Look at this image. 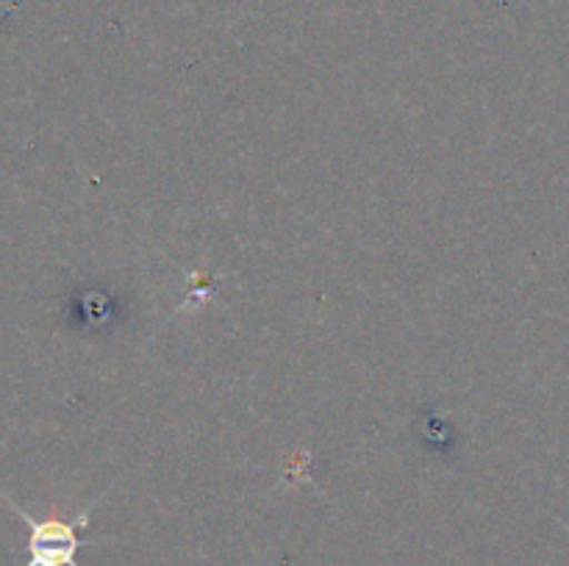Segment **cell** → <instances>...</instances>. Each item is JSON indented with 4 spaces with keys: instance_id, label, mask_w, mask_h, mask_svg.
<instances>
[{
    "instance_id": "obj_1",
    "label": "cell",
    "mask_w": 569,
    "mask_h": 566,
    "mask_svg": "<svg viewBox=\"0 0 569 566\" xmlns=\"http://www.w3.org/2000/svg\"><path fill=\"white\" fill-rule=\"evenodd\" d=\"M0 499L28 525V560L22 566H81L78 564V549L83 547V538L78 533L89 525L92 508L81 511L72 519H59V516L33 519L28 511L11 503L3 492H0Z\"/></svg>"
}]
</instances>
